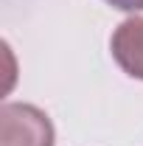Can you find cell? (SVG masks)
Instances as JSON below:
<instances>
[{
    "label": "cell",
    "mask_w": 143,
    "mask_h": 146,
    "mask_svg": "<svg viewBox=\"0 0 143 146\" xmlns=\"http://www.w3.org/2000/svg\"><path fill=\"white\" fill-rule=\"evenodd\" d=\"M109 51L126 76L143 82V17L124 20L109 39Z\"/></svg>",
    "instance_id": "cell-2"
},
{
    "label": "cell",
    "mask_w": 143,
    "mask_h": 146,
    "mask_svg": "<svg viewBox=\"0 0 143 146\" xmlns=\"http://www.w3.org/2000/svg\"><path fill=\"white\" fill-rule=\"evenodd\" d=\"M51 118L34 104L6 101L0 107V146H54Z\"/></svg>",
    "instance_id": "cell-1"
},
{
    "label": "cell",
    "mask_w": 143,
    "mask_h": 146,
    "mask_svg": "<svg viewBox=\"0 0 143 146\" xmlns=\"http://www.w3.org/2000/svg\"><path fill=\"white\" fill-rule=\"evenodd\" d=\"M118 11H143V0H107Z\"/></svg>",
    "instance_id": "cell-3"
}]
</instances>
